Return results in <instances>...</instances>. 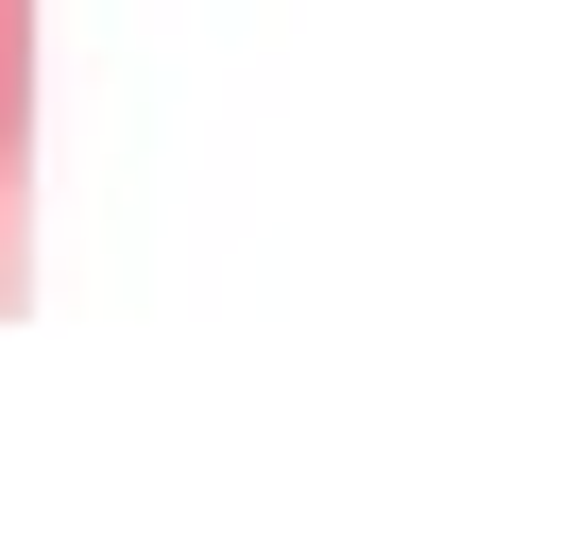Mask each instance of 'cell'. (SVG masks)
<instances>
[{"mask_svg":"<svg viewBox=\"0 0 562 544\" xmlns=\"http://www.w3.org/2000/svg\"><path fill=\"white\" fill-rule=\"evenodd\" d=\"M18 120H35V0H0V170H18Z\"/></svg>","mask_w":562,"mask_h":544,"instance_id":"cell-1","label":"cell"}]
</instances>
